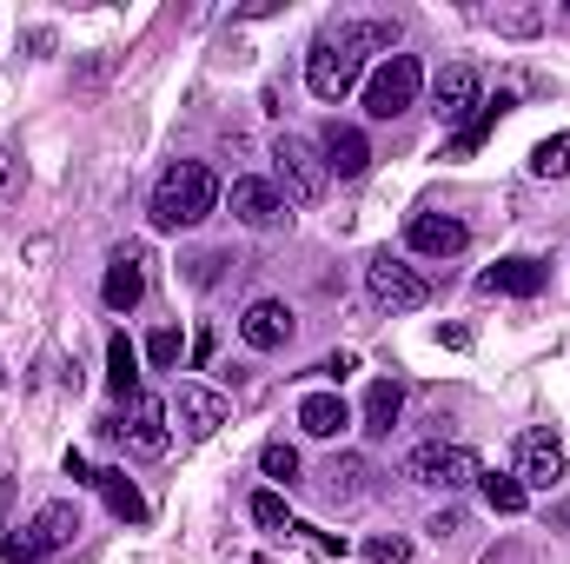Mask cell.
<instances>
[{
  "label": "cell",
  "mask_w": 570,
  "mask_h": 564,
  "mask_svg": "<svg viewBox=\"0 0 570 564\" xmlns=\"http://www.w3.org/2000/svg\"><path fill=\"white\" fill-rule=\"evenodd\" d=\"M107 386H114V399H140V352L127 332L107 339Z\"/></svg>",
  "instance_id": "cell-22"
},
{
  "label": "cell",
  "mask_w": 570,
  "mask_h": 564,
  "mask_svg": "<svg viewBox=\"0 0 570 564\" xmlns=\"http://www.w3.org/2000/svg\"><path fill=\"white\" fill-rule=\"evenodd\" d=\"M100 299H107V312H134V305L146 299V253L140 246H120V253L107 260Z\"/></svg>",
  "instance_id": "cell-13"
},
{
  "label": "cell",
  "mask_w": 570,
  "mask_h": 564,
  "mask_svg": "<svg viewBox=\"0 0 570 564\" xmlns=\"http://www.w3.org/2000/svg\"><path fill=\"white\" fill-rule=\"evenodd\" d=\"M259 471H266V478H279V485H292V478H298V451H292L285 438H273V445L259 451Z\"/></svg>",
  "instance_id": "cell-29"
},
{
  "label": "cell",
  "mask_w": 570,
  "mask_h": 564,
  "mask_svg": "<svg viewBox=\"0 0 570 564\" xmlns=\"http://www.w3.org/2000/svg\"><path fill=\"white\" fill-rule=\"evenodd\" d=\"M478 492H484V505H491L498 518H518V512L531 505V492H524L518 471H478Z\"/></svg>",
  "instance_id": "cell-23"
},
{
  "label": "cell",
  "mask_w": 570,
  "mask_h": 564,
  "mask_svg": "<svg viewBox=\"0 0 570 564\" xmlns=\"http://www.w3.org/2000/svg\"><path fill=\"white\" fill-rule=\"evenodd\" d=\"M531 179H570V134H551V140L531 146Z\"/></svg>",
  "instance_id": "cell-25"
},
{
  "label": "cell",
  "mask_w": 570,
  "mask_h": 564,
  "mask_svg": "<svg viewBox=\"0 0 570 564\" xmlns=\"http://www.w3.org/2000/svg\"><path fill=\"white\" fill-rule=\"evenodd\" d=\"M491 27H498V33H511V40H524V33H538V27H544V7H498V13H491Z\"/></svg>",
  "instance_id": "cell-27"
},
{
  "label": "cell",
  "mask_w": 570,
  "mask_h": 564,
  "mask_svg": "<svg viewBox=\"0 0 570 564\" xmlns=\"http://www.w3.org/2000/svg\"><path fill=\"white\" fill-rule=\"evenodd\" d=\"M173 419L186 425V438H213L219 425L233 419V399L213 392V386H193V379H186V386L173 392Z\"/></svg>",
  "instance_id": "cell-12"
},
{
  "label": "cell",
  "mask_w": 570,
  "mask_h": 564,
  "mask_svg": "<svg viewBox=\"0 0 570 564\" xmlns=\"http://www.w3.org/2000/svg\"><path fill=\"white\" fill-rule=\"evenodd\" d=\"M253 525H266V532H292V518H285V498H279V492H253Z\"/></svg>",
  "instance_id": "cell-30"
},
{
  "label": "cell",
  "mask_w": 570,
  "mask_h": 564,
  "mask_svg": "<svg viewBox=\"0 0 570 564\" xmlns=\"http://www.w3.org/2000/svg\"><path fill=\"white\" fill-rule=\"evenodd\" d=\"M273 166H279V193L292 200V206H312L318 193H325V153L305 140V134H279L273 140Z\"/></svg>",
  "instance_id": "cell-6"
},
{
  "label": "cell",
  "mask_w": 570,
  "mask_h": 564,
  "mask_svg": "<svg viewBox=\"0 0 570 564\" xmlns=\"http://www.w3.org/2000/svg\"><path fill=\"white\" fill-rule=\"evenodd\" d=\"M73 532H80V505H73V498H53V505H40L20 532L0 538V564H40L47 552L73 545Z\"/></svg>",
  "instance_id": "cell-3"
},
{
  "label": "cell",
  "mask_w": 570,
  "mask_h": 564,
  "mask_svg": "<svg viewBox=\"0 0 570 564\" xmlns=\"http://www.w3.org/2000/svg\"><path fill=\"white\" fill-rule=\"evenodd\" d=\"M372 492V465L358 458V451H345V458H332L325 465V498H338V505H358Z\"/></svg>",
  "instance_id": "cell-20"
},
{
  "label": "cell",
  "mask_w": 570,
  "mask_h": 564,
  "mask_svg": "<svg viewBox=\"0 0 570 564\" xmlns=\"http://www.w3.org/2000/svg\"><path fill=\"white\" fill-rule=\"evenodd\" d=\"M365 292H372L379 305H392V312H419L431 299V285L419 280L399 253H372V260H365Z\"/></svg>",
  "instance_id": "cell-8"
},
{
  "label": "cell",
  "mask_w": 570,
  "mask_h": 564,
  "mask_svg": "<svg viewBox=\"0 0 570 564\" xmlns=\"http://www.w3.org/2000/svg\"><path fill=\"white\" fill-rule=\"evenodd\" d=\"M20 193H27V159L13 146H0V213L20 206Z\"/></svg>",
  "instance_id": "cell-26"
},
{
  "label": "cell",
  "mask_w": 570,
  "mask_h": 564,
  "mask_svg": "<svg viewBox=\"0 0 570 564\" xmlns=\"http://www.w3.org/2000/svg\"><path fill=\"white\" fill-rule=\"evenodd\" d=\"M94 492L107 498V512L120 518V525H146V498H140V485L120 471V465H107V471H94Z\"/></svg>",
  "instance_id": "cell-18"
},
{
  "label": "cell",
  "mask_w": 570,
  "mask_h": 564,
  "mask_svg": "<svg viewBox=\"0 0 570 564\" xmlns=\"http://www.w3.org/2000/svg\"><path fill=\"white\" fill-rule=\"evenodd\" d=\"M419 94H425L419 54H385L379 74L365 80V114H372V120H399L405 107H419Z\"/></svg>",
  "instance_id": "cell-4"
},
{
  "label": "cell",
  "mask_w": 570,
  "mask_h": 564,
  "mask_svg": "<svg viewBox=\"0 0 570 564\" xmlns=\"http://www.w3.org/2000/svg\"><path fill=\"white\" fill-rule=\"evenodd\" d=\"M127 431H134V445H140L146 458H153V451H166V406H159V399H134V425H127Z\"/></svg>",
  "instance_id": "cell-24"
},
{
  "label": "cell",
  "mask_w": 570,
  "mask_h": 564,
  "mask_svg": "<svg viewBox=\"0 0 570 564\" xmlns=\"http://www.w3.org/2000/svg\"><path fill=\"white\" fill-rule=\"evenodd\" d=\"M213 206H219V179H213V166H199V159H173V166L159 173L146 213H153L159 233H186V226H199Z\"/></svg>",
  "instance_id": "cell-2"
},
{
  "label": "cell",
  "mask_w": 570,
  "mask_h": 564,
  "mask_svg": "<svg viewBox=\"0 0 570 564\" xmlns=\"http://www.w3.org/2000/svg\"><path fill=\"white\" fill-rule=\"evenodd\" d=\"M399 412H405V386H399V379H379V386L365 392V412H358V419H365V431H372V438H392Z\"/></svg>",
  "instance_id": "cell-21"
},
{
  "label": "cell",
  "mask_w": 570,
  "mask_h": 564,
  "mask_svg": "<svg viewBox=\"0 0 570 564\" xmlns=\"http://www.w3.org/2000/svg\"><path fill=\"white\" fill-rule=\"evenodd\" d=\"M345 425H352V406H345L338 392H305V399H298V431H305V438H338Z\"/></svg>",
  "instance_id": "cell-17"
},
{
  "label": "cell",
  "mask_w": 570,
  "mask_h": 564,
  "mask_svg": "<svg viewBox=\"0 0 570 564\" xmlns=\"http://www.w3.org/2000/svg\"><path fill=\"white\" fill-rule=\"evenodd\" d=\"M239 339H246L253 352H279L285 339H292V305H285V299H253L246 319H239Z\"/></svg>",
  "instance_id": "cell-14"
},
{
  "label": "cell",
  "mask_w": 570,
  "mask_h": 564,
  "mask_svg": "<svg viewBox=\"0 0 570 564\" xmlns=\"http://www.w3.org/2000/svg\"><path fill=\"white\" fill-rule=\"evenodd\" d=\"M405 246H412V253H425V260H451V253H464V246H471V226H464L458 213H412Z\"/></svg>",
  "instance_id": "cell-11"
},
{
  "label": "cell",
  "mask_w": 570,
  "mask_h": 564,
  "mask_svg": "<svg viewBox=\"0 0 570 564\" xmlns=\"http://www.w3.org/2000/svg\"><path fill=\"white\" fill-rule=\"evenodd\" d=\"M7 505H13V478H0V538H7Z\"/></svg>",
  "instance_id": "cell-38"
},
{
  "label": "cell",
  "mask_w": 570,
  "mask_h": 564,
  "mask_svg": "<svg viewBox=\"0 0 570 564\" xmlns=\"http://www.w3.org/2000/svg\"><path fill=\"white\" fill-rule=\"evenodd\" d=\"M478 292H504V299H538L544 292V260H498L484 280H478Z\"/></svg>",
  "instance_id": "cell-16"
},
{
  "label": "cell",
  "mask_w": 570,
  "mask_h": 564,
  "mask_svg": "<svg viewBox=\"0 0 570 564\" xmlns=\"http://www.w3.org/2000/svg\"><path fill=\"white\" fill-rule=\"evenodd\" d=\"M266 13H279V0H246V7L233 13V20H266Z\"/></svg>",
  "instance_id": "cell-37"
},
{
  "label": "cell",
  "mask_w": 570,
  "mask_h": 564,
  "mask_svg": "<svg viewBox=\"0 0 570 564\" xmlns=\"http://www.w3.org/2000/svg\"><path fill=\"white\" fill-rule=\"evenodd\" d=\"M365 558L372 564H412V538L405 532H379V538H365Z\"/></svg>",
  "instance_id": "cell-28"
},
{
  "label": "cell",
  "mask_w": 570,
  "mask_h": 564,
  "mask_svg": "<svg viewBox=\"0 0 570 564\" xmlns=\"http://www.w3.org/2000/svg\"><path fill=\"white\" fill-rule=\"evenodd\" d=\"M0 386H7V372H0Z\"/></svg>",
  "instance_id": "cell-39"
},
{
  "label": "cell",
  "mask_w": 570,
  "mask_h": 564,
  "mask_svg": "<svg viewBox=\"0 0 570 564\" xmlns=\"http://www.w3.org/2000/svg\"><path fill=\"white\" fill-rule=\"evenodd\" d=\"M518 478H524V492H551L564 478V438L551 425H538V431L518 438Z\"/></svg>",
  "instance_id": "cell-10"
},
{
  "label": "cell",
  "mask_w": 570,
  "mask_h": 564,
  "mask_svg": "<svg viewBox=\"0 0 570 564\" xmlns=\"http://www.w3.org/2000/svg\"><path fill=\"white\" fill-rule=\"evenodd\" d=\"M219 273H226V253H193L186 260V285H213Z\"/></svg>",
  "instance_id": "cell-32"
},
{
  "label": "cell",
  "mask_w": 570,
  "mask_h": 564,
  "mask_svg": "<svg viewBox=\"0 0 570 564\" xmlns=\"http://www.w3.org/2000/svg\"><path fill=\"white\" fill-rule=\"evenodd\" d=\"M504 114H511V94H498V100H478V114H471V120L458 127V140L444 146V159H471L478 146L491 140V127H498Z\"/></svg>",
  "instance_id": "cell-19"
},
{
  "label": "cell",
  "mask_w": 570,
  "mask_h": 564,
  "mask_svg": "<svg viewBox=\"0 0 570 564\" xmlns=\"http://www.w3.org/2000/svg\"><path fill=\"white\" fill-rule=\"evenodd\" d=\"M146 359H153L159 372H166V366H179V332H173V325H159V332L146 339Z\"/></svg>",
  "instance_id": "cell-31"
},
{
  "label": "cell",
  "mask_w": 570,
  "mask_h": 564,
  "mask_svg": "<svg viewBox=\"0 0 570 564\" xmlns=\"http://www.w3.org/2000/svg\"><path fill=\"white\" fill-rule=\"evenodd\" d=\"M107 67H114V54H94V60L80 67V87H100V80H107Z\"/></svg>",
  "instance_id": "cell-34"
},
{
  "label": "cell",
  "mask_w": 570,
  "mask_h": 564,
  "mask_svg": "<svg viewBox=\"0 0 570 564\" xmlns=\"http://www.w3.org/2000/svg\"><path fill=\"white\" fill-rule=\"evenodd\" d=\"M405 478L425 485V492H464V485H478V458L464 445L431 438V445H412L405 451Z\"/></svg>",
  "instance_id": "cell-5"
},
{
  "label": "cell",
  "mask_w": 570,
  "mask_h": 564,
  "mask_svg": "<svg viewBox=\"0 0 570 564\" xmlns=\"http://www.w3.org/2000/svg\"><path fill=\"white\" fill-rule=\"evenodd\" d=\"M60 471H67V478H73V485H94V465H87V458H80V451H67V458H60Z\"/></svg>",
  "instance_id": "cell-36"
},
{
  "label": "cell",
  "mask_w": 570,
  "mask_h": 564,
  "mask_svg": "<svg viewBox=\"0 0 570 564\" xmlns=\"http://www.w3.org/2000/svg\"><path fill=\"white\" fill-rule=\"evenodd\" d=\"M318 372H325V379H345V372H358V352H332Z\"/></svg>",
  "instance_id": "cell-35"
},
{
  "label": "cell",
  "mask_w": 570,
  "mask_h": 564,
  "mask_svg": "<svg viewBox=\"0 0 570 564\" xmlns=\"http://www.w3.org/2000/svg\"><path fill=\"white\" fill-rule=\"evenodd\" d=\"M399 47V20H345V27H325L305 54V87L318 100H345L365 74V54H385Z\"/></svg>",
  "instance_id": "cell-1"
},
{
  "label": "cell",
  "mask_w": 570,
  "mask_h": 564,
  "mask_svg": "<svg viewBox=\"0 0 570 564\" xmlns=\"http://www.w3.org/2000/svg\"><path fill=\"white\" fill-rule=\"evenodd\" d=\"M431 114H438L444 127H464V120L478 114V67H464V60L438 67V74H431Z\"/></svg>",
  "instance_id": "cell-9"
},
{
  "label": "cell",
  "mask_w": 570,
  "mask_h": 564,
  "mask_svg": "<svg viewBox=\"0 0 570 564\" xmlns=\"http://www.w3.org/2000/svg\"><path fill=\"white\" fill-rule=\"evenodd\" d=\"M318 153H325V173H338V179H358V173L372 166V140H365L358 127H325Z\"/></svg>",
  "instance_id": "cell-15"
},
{
  "label": "cell",
  "mask_w": 570,
  "mask_h": 564,
  "mask_svg": "<svg viewBox=\"0 0 570 564\" xmlns=\"http://www.w3.org/2000/svg\"><path fill=\"white\" fill-rule=\"evenodd\" d=\"M233 220L239 226H253V233H279L285 220H292V200L279 193V179H259V173H246V179H233Z\"/></svg>",
  "instance_id": "cell-7"
},
{
  "label": "cell",
  "mask_w": 570,
  "mask_h": 564,
  "mask_svg": "<svg viewBox=\"0 0 570 564\" xmlns=\"http://www.w3.org/2000/svg\"><path fill=\"white\" fill-rule=\"evenodd\" d=\"M425 532H431V538H438V545H444L451 532H464V512H438V518H431Z\"/></svg>",
  "instance_id": "cell-33"
}]
</instances>
